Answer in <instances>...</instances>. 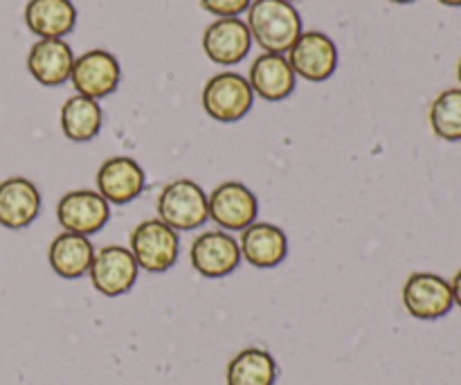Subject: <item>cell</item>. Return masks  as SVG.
I'll list each match as a JSON object with an SVG mask.
<instances>
[{"instance_id": "obj_1", "label": "cell", "mask_w": 461, "mask_h": 385, "mask_svg": "<svg viewBox=\"0 0 461 385\" xmlns=\"http://www.w3.org/2000/svg\"><path fill=\"white\" fill-rule=\"evenodd\" d=\"M246 25L252 41L270 54H286L304 32L300 12L286 0H252Z\"/></svg>"}, {"instance_id": "obj_2", "label": "cell", "mask_w": 461, "mask_h": 385, "mask_svg": "<svg viewBox=\"0 0 461 385\" xmlns=\"http://www.w3.org/2000/svg\"><path fill=\"white\" fill-rule=\"evenodd\" d=\"M129 251L140 270L167 273L178 261V233L167 224H162L158 216L156 219H147L131 230Z\"/></svg>"}, {"instance_id": "obj_3", "label": "cell", "mask_w": 461, "mask_h": 385, "mask_svg": "<svg viewBox=\"0 0 461 385\" xmlns=\"http://www.w3.org/2000/svg\"><path fill=\"white\" fill-rule=\"evenodd\" d=\"M158 219L174 228L176 233L201 228L207 219V194L198 183L189 179H176L162 188L156 201Z\"/></svg>"}, {"instance_id": "obj_4", "label": "cell", "mask_w": 461, "mask_h": 385, "mask_svg": "<svg viewBox=\"0 0 461 385\" xmlns=\"http://www.w3.org/2000/svg\"><path fill=\"white\" fill-rule=\"evenodd\" d=\"M203 108L216 122H239L248 115L255 102L250 84L239 72H219L203 88Z\"/></svg>"}, {"instance_id": "obj_5", "label": "cell", "mask_w": 461, "mask_h": 385, "mask_svg": "<svg viewBox=\"0 0 461 385\" xmlns=\"http://www.w3.org/2000/svg\"><path fill=\"white\" fill-rule=\"evenodd\" d=\"M207 212H210V219L225 233H243L248 225L257 221L259 203L248 185L239 180H225L216 185L207 197Z\"/></svg>"}, {"instance_id": "obj_6", "label": "cell", "mask_w": 461, "mask_h": 385, "mask_svg": "<svg viewBox=\"0 0 461 385\" xmlns=\"http://www.w3.org/2000/svg\"><path fill=\"white\" fill-rule=\"evenodd\" d=\"M403 305L417 320H439L453 311V289L441 275L430 270L412 273L403 284Z\"/></svg>"}, {"instance_id": "obj_7", "label": "cell", "mask_w": 461, "mask_h": 385, "mask_svg": "<svg viewBox=\"0 0 461 385\" xmlns=\"http://www.w3.org/2000/svg\"><path fill=\"white\" fill-rule=\"evenodd\" d=\"M189 261L198 275L219 280L237 270V266L241 264V248L237 239L225 230H207L194 239L189 248Z\"/></svg>"}, {"instance_id": "obj_8", "label": "cell", "mask_w": 461, "mask_h": 385, "mask_svg": "<svg viewBox=\"0 0 461 385\" xmlns=\"http://www.w3.org/2000/svg\"><path fill=\"white\" fill-rule=\"evenodd\" d=\"M286 59L295 77L306 81H327L338 68V45L324 32H302Z\"/></svg>"}, {"instance_id": "obj_9", "label": "cell", "mask_w": 461, "mask_h": 385, "mask_svg": "<svg viewBox=\"0 0 461 385\" xmlns=\"http://www.w3.org/2000/svg\"><path fill=\"white\" fill-rule=\"evenodd\" d=\"M138 264L129 248L124 246H104L95 251L93 264L88 269L93 287L108 298L129 293L138 282Z\"/></svg>"}, {"instance_id": "obj_10", "label": "cell", "mask_w": 461, "mask_h": 385, "mask_svg": "<svg viewBox=\"0 0 461 385\" xmlns=\"http://www.w3.org/2000/svg\"><path fill=\"white\" fill-rule=\"evenodd\" d=\"M57 219L66 233L97 234L111 219V206L106 198L93 189H75L57 203Z\"/></svg>"}, {"instance_id": "obj_11", "label": "cell", "mask_w": 461, "mask_h": 385, "mask_svg": "<svg viewBox=\"0 0 461 385\" xmlns=\"http://www.w3.org/2000/svg\"><path fill=\"white\" fill-rule=\"evenodd\" d=\"M70 81L77 95L90 99L108 97L115 93L122 81L120 61L106 50H90L75 59Z\"/></svg>"}, {"instance_id": "obj_12", "label": "cell", "mask_w": 461, "mask_h": 385, "mask_svg": "<svg viewBox=\"0 0 461 385\" xmlns=\"http://www.w3.org/2000/svg\"><path fill=\"white\" fill-rule=\"evenodd\" d=\"M250 48V30L241 18H216L203 32V50L207 59L219 66H237L248 57Z\"/></svg>"}, {"instance_id": "obj_13", "label": "cell", "mask_w": 461, "mask_h": 385, "mask_svg": "<svg viewBox=\"0 0 461 385\" xmlns=\"http://www.w3.org/2000/svg\"><path fill=\"white\" fill-rule=\"evenodd\" d=\"M97 192L115 206H126L144 192L147 176L138 160L129 156H113L97 170Z\"/></svg>"}, {"instance_id": "obj_14", "label": "cell", "mask_w": 461, "mask_h": 385, "mask_svg": "<svg viewBox=\"0 0 461 385\" xmlns=\"http://www.w3.org/2000/svg\"><path fill=\"white\" fill-rule=\"evenodd\" d=\"M41 192L30 179L12 176L0 183V225L23 230L39 216Z\"/></svg>"}, {"instance_id": "obj_15", "label": "cell", "mask_w": 461, "mask_h": 385, "mask_svg": "<svg viewBox=\"0 0 461 385\" xmlns=\"http://www.w3.org/2000/svg\"><path fill=\"white\" fill-rule=\"evenodd\" d=\"M75 54L63 39H39L27 54V70L41 86H61L70 79Z\"/></svg>"}, {"instance_id": "obj_16", "label": "cell", "mask_w": 461, "mask_h": 385, "mask_svg": "<svg viewBox=\"0 0 461 385\" xmlns=\"http://www.w3.org/2000/svg\"><path fill=\"white\" fill-rule=\"evenodd\" d=\"M241 260L255 269H275L286 260L288 239L279 225L255 221L241 233Z\"/></svg>"}, {"instance_id": "obj_17", "label": "cell", "mask_w": 461, "mask_h": 385, "mask_svg": "<svg viewBox=\"0 0 461 385\" xmlns=\"http://www.w3.org/2000/svg\"><path fill=\"white\" fill-rule=\"evenodd\" d=\"M295 81L297 77L288 59L284 54L270 52L257 57L250 68V75H248L252 93L259 95L266 102H282V99L291 97V93L295 90Z\"/></svg>"}, {"instance_id": "obj_18", "label": "cell", "mask_w": 461, "mask_h": 385, "mask_svg": "<svg viewBox=\"0 0 461 385\" xmlns=\"http://www.w3.org/2000/svg\"><path fill=\"white\" fill-rule=\"evenodd\" d=\"M25 23L39 39H63L75 30L77 9L72 0H30Z\"/></svg>"}, {"instance_id": "obj_19", "label": "cell", "mask_w": 461, "mask_h": 385, "mask_svg": "<svg viewBox=\"0 0 461 385\" xmlns=\"http://www.w3.org/2000/svg\"><path fill=\"white\" fill-rule=\"evenodd\" d=\"M95 248L88 237L75 233H66L52 239L48 251V261L52 266L54 273L63 280H77L84 278L88 273L90 264H93Z\"/></svg>"}, {"instance_id": "obj_20", "label": "cell", "mask_w": 461, "mask_h": 385, "mask_svg": "<svg viewBox=\"0 0 461 385\" xmlns=\"http://www.w3.org/2000/svg\"><path fill=\"white\" fill-rule=\"evenodd\" d=\"M104 124V113L97 99L72 95L61 106V131L72 142H90Z\"/></svg>"}, {"instance_id": "obj_21", "label": "cell", "mask_w": 461, "mask_h": 385, "mask_svg": "<svg viewBox=\"0 0 461 385\" xmlns=\"http://www.w3.org/2000/svg\"><path fill=\"white\" fill-rule=\"evenodd\" d=\"M277 363L273 356L259 347H248L239 352L228 365L225 381L228 385H275Z\"/></svg>"}, {"instance_id": "obj_22", "label": "cell", "mask_w": 461, "mask_h": 385, "mask_svg": "<svg viewBox=\"0 0 461 385\" xmlns=\"http://www.w3.org/2000/svg\"><path fill=\"white\" fill-rule=\"evenodd\" d=\"M430 126L446 142L461 140V88H448L435 97L430 106Z\"/></svg>"}, {"instance_id": "obj_23", "label": "cell", "mask_w": 461, "mask_h": 385, "mask_svg": "<svg viewBox=\"0 0 461 385\" xmlns=\"http://www.w3.org/2000/svg\"><path fill=\"white\" fill-rule=\"evenodd\" d=\"M252 0H201L203 9L219 18H239V14L248 12Z\"/></svg>"}, {"instance_id": "obj_24", "label": "cell", "mask_w": 461, "mask_h": 385, "mask_svg": "<svg viewBox=\"0 0 461 385\" xmlns=\"http://www.w3.org/2000/svg\"><path fill=\"white\" fill-rule=\"evenodd\" d=\"M450 289H453V300H455V305H457L459 309H461V269L457 270V273H455L453 282H450Z\"/></svg>"}, {"instance_id": "obj_25", "label": "cell", "mask_w": 461, "mask_h": 385, "mask_svg": "<svg viewBox=\"0 0 461 385\" xmlns=\"http://www.w3.org/2000/svg\"><path fill=\"white\" fill-rule=\"evenodd\" d=\"M437 3L446 5V7H461V0H437Z\"/></svg>"}, {"instance_id": "obj_26", "label": "cell", "mask_w": 461, "mask_h": 385, "mask_svg": "<svg viewBox=\"0 0 461 385\" xmlns=\"http://www.w3.org/2000/svg\"><path fill=\"white\" fill-rule=\"evenodd\" d=\"M390 3H396V5H410V3H414V0H390Z\"/></svg>"}, {"instance_id": "obj_27", "label": "cell", "mask_w": 461, "mask_h": 385, "mask_svg": "<svg viewBox=\"0 0 461 385\" xmlns=\"http://www.w3.org/2000/svg\"><path fill=\"white\" fill-rule=\"evenodd\" d=\"M457 79H459V86H461V59H459V66H457Z\"/></svg>"}, {"instance_id": "obj_28", "label": "cell", "mask_w": 461, "mask_h": 385, "mask_svg": "<svg viewBox=\"0 0 461 385\" xmlns=\"http://www.w3.org/2000/svg\"><path fill=\"white\" fill-rule=\"evenodd\" d=\"M286 3H293V0H286Z\"/></svg>"}]
</instances>
